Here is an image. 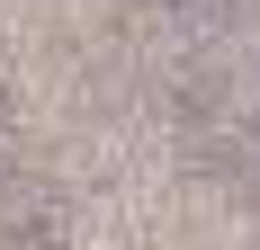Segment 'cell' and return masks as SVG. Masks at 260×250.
I'll use <instances>...</instances> for the list:
<instances>
[]
</instances>
